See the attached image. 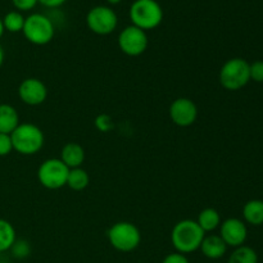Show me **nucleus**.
<instances>
[{"label":"nucleus","instance_id":"nucleus-1","mask_svg":"<svg viewBox=\"0 0 263 263\" xmlns=\"http://www.w3.org/2000/svg\"><path fill=\"white\" fill-rule=\"evenodd\" d=\"M204 236L205 233L194 220L179 221L171 231L172 246L176 252L185 256L198 251Z\"/></svg>","mask_w":263,"mask_h":263},{"label":"nucleus","instance_id":"nucleus-2","mask_svg":"<svg viewBox=\"0 0 263 263\" xmlns=\"http://www.w3.org/2000/svg\"><path fill=\"white\" fill-rule=\"evenodd\" d=\"M13 151L22 156H35L43 149L45 135L39 126L30 122H23L10 134Z\"/></svg>","mask_w":263,"mask_h":263},{"label":"nucleus","instance_id":"nucleus-3","mask_svg":"<svg viewBox=\"0 0 263 263\" xmlns=\"http://www.w3.org/2000/svg\"><path fill=\"white\" fill-rule=\"evenodd\" d=\"M128 14L133 25L145 32L157 28L163 21V9L156 0H135Z\"/></svg>","mask_w":263,"mask_h":263},{"label":"nucleus","instance_id":"nucleus-4","mask_svg":"<svg viewBox=\"0 0 263 263\" xmlns=\"http://www.w3.org/2000/svg\"><path fill=\"white\" fill-rule=\"evenodd\" d=\"M107 238L110 246L118 252L128 253L140 246L141 233L138 226L128 221H118L113 223L107 231Z\"/></svg>","mask_w":263,"mask_h":263},{"label":"nucleus","instance_id":"nucleus-5","mask_svg":"<svg viewBox=\"0 0 263 263\" xmlns=\"http://www.w3.org/2000/svg\"><path fill=\"white\" fill-rule=\"evenodd\" d=\"M218 80L223 89L229 91H238L251 81L249 63L243 58H231L221 67Z\"/></svg>","mask_w":263,"mask_h":263},{"label":"nucleus","instance_id":"nucleus-6","mask_svg":"<svg viewBox=\"0 0 263 263\" xmlns=\"http://www.w3.org/2000/svg\"><path fill=\"white\" fill-rule=\"evenodd\" d=\"M22 33L28 43L43 46L53 40L55 35V26L48 15L33 13L26 17Z\"/></svg>","mask_w":263,"mask_h":263},{"label":"nucleus","instance_id":"nucleus-7","mask_svg":"<svg viewBox=\"0 0 263 263\" xmlns=\"http://www.w3.org/2000/svg\"><path fill=\"white\" fill-rule=\"evenodd\" d=\"M69 168L59 158L45 159L37 170L39 182L49 190L62 189L67 185Z\"/></svg>","mask_w":263,"mask_h":263},{"label":"nucleus","instance_id":"nucleus-8","mask_svg":"<svg viewBox=\"0 0 263 263\" xmlns=\"http://www.w3.org/2000/svg\"><path fill=\"white\" fill-rule=\"evenodd\" d=\"M86 25L91 32L105 36L112 33L118 26V17L108 5H97L86 14Z\"/></svg>","mask_w":263,"mask_h":263},{"label":"nucleus","instance_id":"nucleus-9","mask_svg":"<svg viewBox=\"0 0 263 263\" xmlns=\"http://www.w3.org/2000/svg\"><path fill=\"white\" fill-rule=\"evenodd\" d=\"M149 45L148 35L144 30L130 25L121 31L118 36V46L121 51L128 57H139L145 53Z\"/></svg>","mask_w":263,"mask_h":263},{"label":"nucleus","instance_id":"nucleus-10","mask_svg":"<svg viewBox=\"0 0 263 263\" xmlns=\"http://www.w3.org/2000/svg\"><path fill=\"white\" fill-rule=\"evenodd\" d=\"M170 118L179 127H189L197 121L198 107L189 98H177L168 109Z\"/></svg>","mask_w":263,"mask_h":263},{"label":"nucleus","instance_id":"nucleus-11","mask_svg":"<svg viewBox=\"0 0 263 263\" xmlns=\"http://www.w3.org/2000/svg\"><path fill=\"white\" fill-rule=\"evenodd\" d=\"M18 97L26 105L30 107L41 105L48 98V87L40 79L28 77L23 80L18 86Z\"/></svg>","mask_w":263,"mask_h":263},{"label":"nucleus","instance_id":"nucleus-12","mask_svg":"<svg viewBox=\"0 0 263 263\" xmlns=\"http://www.w3.org/2000/svg\"><path fill=\"white\" fill-rule=\"evenodd\" d=\"M220 234L218 235L222 238L228 247L238 248V247L244 246L247 238H248V228L244 221L240 218L231 217L221 222Z\"/></svg>","mask_w":263,"mask_h":263},{"label":"nucleus","instance_id":"nucleus-13","mask_svg":"<svg viewBox=\"0 0 263 263\" xmlns=\"http://www.w3.org/2000/svg\"><path fill=\"white\" fill-rule=\"evenodd\" d=\"M199 249L202 251L203 256L207 257V258L220 259L225 256L226 251H228V246H226L225 241L222 240L220 235L210 234V235L204 236Z\"/></svg>","mask_w":263,"mask_h":263},{"label":"nucleus","instance_id":"nucleus-14","mask_svg":"<svg viewBox=\"0 0 263 263\" xmlns=\"http://www.w3.org/2000/svg\"><path fill=\"white\" fill-rule=\"evenodd\" d=\"M61 159L69 170L81 167L85 161V149L80 145L79 143H67L66 145L62 148L61 152Z\"/></svg>","mask_w":263,"mask_h":263},{"label":"nucleus","instance_id":"nucleus-15","mask_svg":"<svg viewBox=\"0 0 263 263\" xmlns=\"http://www.w3.org/2000/svg\"><path fill=\"white\" fill-rule=\"evenodd\" d=\"M20 115L10 104H0V134H10L20 125Z\"/></svg>","mask_w":263,"mask_h":263},{"label":"nucleus","instance_id":"nucleus-16","mask_svg":"<svg viewBox=\"0 0 263 263\" xmlns=\"http://www.w3.org/2000/svg\"><path fill=\"white\" fill-rule=\"evenodd\" d=\"M244 222L252 226L263 225V200L252 199L243 207Z\"/></svg>","mask_w":263,"mask_h":263},{"label":"nucleus","instance_id":"nucleus-17","mask_svg":"<svg viewBox=\"0 0 263 263\" xmlns=\"http://www.w3.org/2000/svg\"><path fill=\"white\" fill-rule=\"evenodd\" d=\"M195 221H197L199 228L205 234L217 230L220 228L221 222H222L220 213L215 208H204L203 211H200L199 215H198V218Z\"/></svg>","mask_w":263,"mask_h":263},{"label":"nucleus","instance_id":"nucleus-18","mask_svg":"<svg viewBox=\"0 0 263 263\" xmlns=\"http://www.w3.org/2000/svg\"><path fill=\"white\" fill-rule=\"evenodd\" d=\"M90 184V176L86 170L82 167L69 170L68 177H67V185L73 192H82L86 189Z\"/></svg>","mask_w":263,"mask_h":263},{"label":"nucleus","instance_id":"nucleus-19","mask_svg":"<svg viewBox=\"0 0 263 263\" xmlns=\"http://www.w3.org/2000/svg\"><path fill=\"white\" fill-rule=\"evenodd\" d=\"M15 240H17V234L14 226L9 221L0 218V253L10 251Z\"/></svg>","mask_w":263,"mask_h":263},{"label":"nucleus","instance_id":"nucleus-20","mask_svg":"<svg viewBox=\"0 0 263 263\" xmlns=\"http://www.w3.org/2000/svg\"><path fill=\"white\" fill-rule=\"evenodd\" d=\"M228 263H258V256L253 248L248 246H241L234 249L229 257Z\"/></svg>","mask_w":263,"mask_h":263},{"label":"nucleus","instance_id":"nucleus-21","mask_svg":"<svg viewBox=\"0 0 263 263\" xmlns=\"http://www.w3.org/2000/svg\"><path fill=\"white\" fill-rule=\"evenodd\" d=\"M25 20L22 13L18 10H12V12L7 13L3 18V25H4L5 31L12 33L22 32L23 26H25Z\"/></svg>","mask_w":263,"mask_h":263},{"label":"nucleus","instance_id":"nucleus-22","mask_svg":"<svg viewBox=\"0 0 263 263\" xmlns=\"http://www.w3.org/2000/svg\"><path fill=\"white\" fill-rule=\"evenodd\" d=\"M95 127L100 131V133H109L110 130H113L115 127V122H113L112 117L109 115H105V113H102V115L98 116L94 121Z\"/></svg>","mask_w":263,"mask_h":263},{"label":"nucleus","instance_id":"nucleus-23","mask_svg":"<svg viewBox=\"0 0 263 263\" xmlns=\"http://www.w3.org/2000/svg\"><path fill=\"white\" fill-rule=\"evenodd\" d=\"M10 252L17 258H25V257H27L30 254V244H28V241L22 240V239L15 240L12 248H10Z\"/></svg>","mask_w":263,"mask_h":263},{"label":"nucleus","instance_id":"nucleus-24","mask_svg":"<svg viewBox=\"0 0 263 263\" xmlns=\"http://www.w3.org/2000/svg\"><path fill=\"white\" fill-rule=\"evenodd\" d=\"M251 80L258 84H263V61H256L249 64Z\"/></svg>","mask_w":263,"mask_h":263},{"label":"nucleus","instance_id":"nucleus-25","mask_svg":"<svg viewBox=\"0 0 263 263\" xmlns=\"http://www.w3.org/2000/svg\"><path fill=\"white\" fill-rule=\"evenodd\" d=\"M13 144L10 135L8 134H0V157H7L12 153Z\"/></svg>","mask_w":263,"mask_h":263},{"label":"nucleus","instance_id":"nucleus-26","mask_svg":"<svg viewBox=\"0 0 263 263\" xmlns=\"http://www.w3.org/2000/svg\"><path fill=\"white\" fill-rule=\"evenodd\" d=\"M12 3L18 12H28L39 4V0H12Z\"/></svg>","mask_w":263,"mask_h":263},{"label":"nucleus","instance_id":"nucleus-27","mask_svg":"<svg viewBox=\"0 0 263 263\" xmlns=\"http://www.w3.org/2000/svg\"><path fill=\"white\" fill-rule=\"evenodd\" d=\"M162 263H190L187 257L185 254L179 253V252H174V253L167 254L163 258Z\"/></svg>","mask_w":263,"mask_h":263},{"label":"nucleus","instance_id":"nucleus-28","mask_svg":"<svg viewBox=\"0 0 263 263\" xmlns=\"http://www.w3.org/2000/svg\"><path fill=\"white\" fill-rule=\"evenodd\" d=\"M67 0H39L41 5L49 8V9H57V8L62 7Z\"/></svg>","mask_w":263,"mask_h":263},{"label":"nucleus","instance_id":"nucleus-29","mask_svg":"<svg viewBox=\"0 0 263 263\" xmlns=\"http://www.w3.org/2000/svg\"><path fill=\"white\" fill-rule=\"evenodd\" d=\"M4 58H5V54H4V49L3 46L0 45V68H2L3 63H4Z\"/></svg>","mask_w":263,"mask_h":263},{"label":"nucleus","instance_id":"nucleus-30","mask_svg":"<svg viewBox=\"0 0 263 263\" xmlns=\"http://www.w3.org/2000/svg\"><path fill=\"white\" fill-rule=\"evenodd\" d=\"M4 32H5V28H4V25H3V18H0V39L3 37Z\"/></svg>","mask_w":263,"mask_h":263},{"label":"nucleus","instance_id":"nucleus-31","mask_svg":"<svg viewBox=\"0 0 263 263\" xmlns=\"http://www.w3.org/2000/svg\"><path fill=\"white\" fill-rule=\"evenodd\" d=\"M121 2H122V0H107V3L109 5H117V4H120Z\"/></svg>","mask_w":263,"mask_h":263}]
</instances>
